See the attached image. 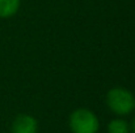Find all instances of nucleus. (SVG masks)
Wrapping results in <instances>:
<instances>
[{
  "label": "nucleus",
  "mask_w": 135,
  "mask_h": 133,
  "mask_svg": "<svg viewBox=\"0 0 135 133\" xmlns=\"http://www.w3.org/2000/svg\"><path fill=\"white\" fill-rule=\"evenodd\" d=\"M106 104L115 115H129L135 108V97L125 88H113L106 93Z\"/></svg>",
  "instance_id": "nucleus-1"
},
{
  "label": "nucleus",
  "mask_w": 135,
  "mask_h": 133,
  "mask_svg": "<svg viewBox=\"0 0 135 133\" xmlns=\"http://www.w3.org/2000/svg\"><path fill=\"white\" fill-rule=\"evenodd\" d=\"M70 129L72 133H97L100 121L93 111L88 108H78L70 115Z\"/></svg>",
  "instance_id": "nucleus-2"
},
{
  "label": "nucleus",
  "mask_w": 135,
  "mask_h": 133,
  "mask_svg": "<svg viewBox=\"0 0 135 133\" xmlns=\"http://www.w3.org/2000/svg\"><path fill=\"white\" fill-rule=\"evenodd\" d=\"M38 132V121L34 116L28 114H20L15 118L11 133H37Z\"/></svg>",
  "instance_id": "nucleus-3"
},
{
  "label": "nucleus",
  "mask_w": 135,
  "mask_h": 133,
  "mask_svg": "<svg viewBox=\"0 0 135 133\" xmlns=\"http://www.w3.org/2000/svg\"><path fill=\"white\" fill-rule=\"evenodd\" d=\"M21 0H0V18L15 16L20 8Z\"/></svg>",
  "instance_id": "nucleus-4"
},
{
  "label": "nucleus",
  "mask_w": 135,
  "mask_h": 133,
  "mask_svg": "<svg viewBox=\"0 0 135 133\" xmlns=\"http://www.w3.org/2000/svg\"><path fill=\"white\" fill-rule=\"evenodd\" d=\"M108 133H130V125L123 119H113L108 124Z\"/></svg>",
  "instance_id": "nucleus-5"
},
{
  "label": "nucleus",
  "mask_w": 135,
  "mask_h": 133,
  "mask_svg": "<svg viewBox=\"0 0 135 133\" xmlns=\"http://www.w3.org/2000/svg\"><path fill=\"white\" fill-rule=\"evenodd\" d=\"M130 131L133 133H135V118L133 119V121H131V124H130Z\"/></svg>",
  "instance_id": "nucleus-6"
}]
</instances>
